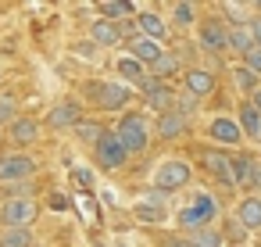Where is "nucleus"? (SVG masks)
Here are the masks:
<instances>
[{
	"label": "nucleus",
	"mask_w": 261,
	"mask_h": 247,
	"mask_svg": "<svg viewBox=\"0 0 261 247\" xmlns=\"http://www.w3.org/2000/svg\"><path fill=\"white\" fill-rule=\"evenodd\" d=\"M36 218V204L29 197H11L4 208H0V222H8L11 229H25Z\"/></svg>",
	"instance_id": "nucleus-1"
},
{
	"label": "nucleus",
	"mask_w": 261,
	"mask_h": 247,
	"mask_svg": "<svg viewBox=\"0 0 261 247\" xmlns=\"http://www.w3.org/2000/svg\"><path fill=\"white\" fill-rule=\"evenodd\" d=\"M125 143H122V136L118 133H108L100 143H97V161L104 165V168H122L125 165Z\"/></svg>",
	"instance_id": "nucleus-2"
},
{
	"label": "nucleus",
	"mask_w": 261,
	"mask_h": 247,
	"mask_svg": "<svg viewBox=\"0 0 261 247\" xmlns=\"http://www.w3.org/2000/svg\"><path fill=\"white\" fill-rule=\"evenodd\" d=\"M118 136H122L125 151H143L147 147V122L140 115H125L118 126Z\"/></svg>",
	"instance_id": "nucleus-3"
},
{
	"label": "nucleus",
	"mask_w": 261,
	"mask_h": 247,
	"mask_svg": "<svg viewBox=\"0 0 261 247\" xmlns=\"http://www.w3.org/2000/svg\"><path fill=\"white\" fill-rule=\"evenodd\" d=\"M215 215V204H211V197H197V204H190L182 215H179V226L182 229H193V233H200L204 226H207V218Z\"/></svg>",
	"instance_id": "nucleus-4"
},
{
	"label": "nucleus",
	"mask_w": 261,
	"mask_h": 247,
	"mask_svg": "<svg viewBox=\"0 0 261 247\" xmlns=\"http://www.w3.org/2000/svg\"><path fill=\"white\" fill-rule=\"evenodd\" d=\"M200 47H204V51H225V47H232V43H229V29H225V22L207 18V22L200 26Z\"/></svg>",
	"instance_id": "nucleus-5"
},
{
	"label": "nucleus",
	"mask_w": 261,
	"mask_h": 247,
	"mask_svg": "<svg viewBox=\"0 0 261 247\" xmlns=\"http://www.w3.org/2000/svg\"><path fill=\"white\" fill-rule=\"evenodd\" d=\"M86 93H90V97H93V101H97L100 108H111V111H118V108H122V104L129 101V90H125V86H118V83H104V86H90Z\"/></svg>",
	"instance_id": "nucleus-6"
},
{
	"label": "nucleus",
	"mask_w": 261,
	"mask_h": 247,
	"mask_svg": "<svg viewBox=\"0 0 261 247\" xmlns=\"http://www.w3.org/2000/svg\"><path fill=\"white\" fill-rule=\"evenodd\" d=\"M190 183V165L186 161H165L158 168V186L161 190H179Z\"/></svg>",
	"instance_id": "nucleus-7"
},
{
	"label": "nucleus",
	"mask_w": 261,
	"mask_h": 247,
	"mask_svg": "<svg viewBox=\"0 0 261 247\" xmlns=\"http://www.w3.org/2000/svg\"><path fill=\"white\" fill-rule=\"evenodd\" d=\"M204 165H207V172H211L218 183H225V186H236L232 158H225V154H218V151H207V154H204Z\"/></svg>",
	"instance_id": "nucleus-8"
},
{
	"label": "nucleus",
	"mask_w": 261,
	"mask_h": 247,
	"mask_svg": "<svg viewBox=\"0 0 261 247\" xmlns=\"http://www.w3.org/2000/svg\"><path fill=\"white\" fill-rule=\"evenodd\" d=\"M33 168H36V161L25 158V154H8V158H0V179H25Z\"/></svg>",
	"instance_id": "nucleus-9"
},
{
	"label": "nucleus",
	"mask_w": 261,
	"mask_h": 247,
	"mask_svg": "<svg viewBox=\"0 0 261 247\" xmlns=\"http://www.w3.org/2000/svg\"><path fill=\"white\" fill-rule=\"evenodd\" d=\"M129 51H133V58L143 65V61H150V65H158L161 58H165V51L158 47V40H150V36H143V40H133L129 43Z\"/></svg>",
	"instance_id": "nucleus-10"
},
{
	"label": "nucleus",
	"mask_w": 261,
	"mask_h": 247,
	"mask_svg": "<svg viewBox=\"0 0 261 247\" xmlns=\"http://www.w3.org/2000/svg\"><path fill=\"white\" fill-rule=\"evenodd\" d=\"M118 72H122V76H125L129 83H136V86H140L143 93H147V90H150V86L158 83V79H147V72H143V65H140L136 58H125V61H118Z\"/></svg>",
	"instance_id": "nucleus-11"
},
{
	"label": "nucleus",
	"mask_w": 261,
	"mask_h": 247,
	"mask_svg": "<svg viewBox=\"0 0 261 247\" xmlns=\"http://www.w3.org/2000/svg\"><path fill=\"white\" fill-rule=\"evenodd\" d=\"M79 118H83V108H79V104H72V101H68V104H58V108H54V111L47 115V122H50L54 129H65V126H75Z\"/></svg>",
	"instance_id": "nucleus-12"
},
{
	"label": "nucleus",
	"mask_w": 261,
	"mask_h": 247,
	"mask_svg": "<svg viewBox=\"0 0 261 247\" xmlns=\"http://www.w3.org/2000/svg\"><path fill=\"white\" fill-rule=\"evenodd\" d=\"M147 104H150V108H158V111L165 115V111H172L175 97H172V90H168V86H165V83L158 79V83H154V86L147 90Z\"/></svg>",
	"instance_id": "nucleus-13"
},
{
	"label": "nucleus",
	"mask_w": 261,
	"mask_h": 247,
	"mask_svg": "<svg viewBox=\"0 0 261 247\" xmlns=\"http://www.w3.org/2000/svg\"><path fill=\"white\" fill-rule=\"evenodd\" d=\"M229 43H232V51H240L243 58H247L250 51H257V40L250 36L247 26H232V29H229Z\"/></svg>",
	"instance_id": "nucleus-14"
},
{
	"label": "nucleus",
	"mask_w": 261,
	"mask_h": 247,
	"mask_svg": "<svg viewBox=\"0 0 261 247\" xmlns=\"http://www.w3.org/2000/svg\"><path fill=\"white\" fill-rule=\"evenodd\" d=\"M182 129H186V115H179L175 108H172V111H165V115H161V122H158V133H161L165 140L179 136Z\"/></svg>",
	"instance_id": "nucleus-15"
},
{
	"label": "nucleus",
	"mask_w": 261,
	"mask_h": 247,
	"mask_svg": "<svg viewBox=\"0 0 261 247\" xmlns=\"http://www.w3.org/2000/svg\"><path fill=\"white\" fill-rule=\"evenodd\" d=\"M211 136H215L218 143H240V126L229 122V118H215V122H211Z\"/></svg>",
	"instance_id": "nucleus-16"
},
{
	"label": "nucleus",
	"mask_w": 261,
	"mask_h": 247,
	"mask_svg": "<svg viewBox=\"0 0 261 247\" xmlns=\"http://www.w3.org/2000/svg\"><path fill=\"white\" fill-rule=\"evenodd\" d=\"M211 86H215V79H211L207 72H200V68L186 72V90H190L193 97H204V93H211Z\"/></svg>",
	"instance_id": "nucleus-17"
},
{
	"label": "nucleus",
	"mask_w": 261,
	"mask_h": 247,
	"mask_svg": "<svg viewBox=\"0 0 261 247\" xmlns=\"http://www.w3.org/2000/svg\"><path fill=\"white\" fill-rule=\"evenodd\" d=\"M232 172H236V186H243V183H254L257 161H254V158H247V154H236V158H232Z\"/></svg>",
	"instance_id": "nucleus-18"
},
{
	"label": "nucleus",
	"mask_w": 261,
	"mask_h": 247,
	"mask_svg": "<svg viewBox=\"0 0 261 247\" xmlns=\"http://www.w3.org/2000/svg\"><path fill=\"white\" fill-rule=\"evenodd\" d=\"M93 43H100V47H115V43H118V26L97 18V22H93Z\"/></svg>",
	"instance_id": "nucleus-19"
},
{
	"label": "nucleus",
	"mask_w": 261,
	"mask_h": 247,
	"mask_svg": "<svg viewBox=\"0 0 261 247\" xmlns=\"http://www.w3.org/2000/svg\"><path fill=\"white\" fill-rule=\"evenodd\" d=\"M136 218H143V222H161V218H165V211H161V193H154L150 201H140V204H136Z\"/></svg>",
	"instance_id": "nucleus-20"
},
{
	"label": "nucleus",
	"mask_w": 261,
	"mask_h": 247,
	"mask_svg": "<svg viewBox=\"0 0 261 247\" xmlns=\"http://www.w3.org/2000/svg\"><path fill=\"white\" fill-rule=\"evenodd\" d=\"M240 222H243L247 229H257V226H261V201L247 197V201L240 204Z\"/></svg>",
	"instance_id": "nucleus-21"
},
{
	"label": "nucleus",
	"mask_w": 261,
	"mask_h": 247,
	"mask_svg": "<svg viewBox=\"0 0 261 247\" xmlns=\"http://www.w3.org/2000/svg\"><path fill=\"white\" fill-rule=\"evenodd\" d=\"M240 122H243V133L261 136V111H257L254 104H243V108H240Z\"/></svg>",
	"instance_id": "nucleus-22"
},
{
	"label": "nucleus",
	"mask_w": 261,
	"mask_h": 247,
	"mask_svg": "<svg viewBox=\"0 0 261 247\" xmlns=\"http://www.w3.org/2000/svg\"><path fill=\"white\" fill-rule=\"evenodd\" d=\"M0 247H33V233L29 229H11V233H4Z\"/></svg>",
	"instance_id": "nucleus-23"
},
{
	"label": "nucleus",
	"mask_w": 261,
	"mask_h": 247,
	"mask_svg": "<svg viewBox=\"0 0 261 247\" xmlns=\"http://www.w3.org/2000/svg\"><path fill=\"white\" fill-rule=\"evenodd\" d=\"M140 26H143V33H147L150 40H161V36H165V22H161L158 15H150V11L140 15Z\"/></svg>",
	"instance_id": "nucleus-24"
},
{
	"label": "nucleus",
	"mask_w": 261,
	"mask_h": 247,
	"mask_svg": "<svg viewBox=\"0 0 261 247\" xmlns=\"http://www.w3.org/2000/svg\"><path fill=\"white\" fill-rule=\"evenodd\" d=\"M104 136H108V129H100L97 122H79V140H86V143H93V147H97Z\"/></svg>",
	"instance_id": "nucleus-25"
},
{
	"label": "nucleus",
	"mask_w": 261,
	"mask_h": 247,
	"mask_svg": "<svg viewBox=\"0 0 261 247\" xmlns=\"http://www.w3.org/2000/svg\"><path fill=\"white\" fill-rule=\"evenodd\" d=\"M232 76H236V86H240L243 93H257V76H254L247 65H243V68H236Z\"/></svg>",
	"instance_id": "nucleus-26"
},
{
	"label": "nucleus",
	"mask_w": 261,
	"mask_h": 247,
	"mask_svg": "<svg viewBox=\"0 0 261 247\" xmlns=\"http://www.w3.org/2000/svg\"><path fill=\"white\" fill-rule=\"evenodd\" d=\"M11 136H15L18 143L33 140V136H36V122H29V118H25V122H15V126H11Z\"/></svg>",
	"instance_id": "nucleus-27"
},
{
	"label": "nucleus",
	"mask_w": 261,
	"mask_h": 247,
	"mask_svg": "<svg viewBox=\"0 0 261 247\" xmlns=\"http://www.w3.org/2000/svg\"><path fill=\"white\" fill-rule=\"evenodd\" d=\"M193 247H222V236H218L215 229H200V233L193 236Z\"/></svg>",
	"instance_id": "nucleus-28"
},
{
	"label": "nucleus",
	"mask_w": 261,
	"mask_h": 247,
	"mask_svg": "<svg viewBox=\"0 0 261 247\" xmlns=\"http://www.w3.org/2000/svg\"><path fill=\"white\" fill-rule=\"evenodd\" d=\"M193 15H197V11H193V4H175V22L190 26V22H193Z\"/></svg>",
	"instance_id": "nucleus-29"
},
{
	"label": "nucleus",
	"mask_w": 261,
	"mask_h": 247,
	"mask_svg": "<svg viewBox=\"0 0 261 247\" xmlns=\"http://www.w3.org/2000/svg\"><path fill=\"white\" fill-rule=\"evenodd\" d=\"M100 11H104V15H129L133 4H100Z\"/></svg>",
	"instance_id": "nucleus-30"
},
{
	"label": "nucleus",
	"mask_w": 261,
	"mask_h": 247,
	"mask_svg": "<svg viewBox=\"0 0 261 247\" xmlns=\"http://www.w3.org/2000/svg\"><path fill=\"white\" fill-rule=\"evenodd\" d=\"M154 72H158V76H172V72H175V58H161V61L154 65Z\"/></svg>",
	"instance_id": "nucleus-31"
},
{
	"label": "nucleus",
	"mask_w": 261,
	"mask_h": 247,
	"mask_svg": "<svg viewBox=\"0 0 261 247\" xmlns=\"http://www.w3.org/2000/svg\"><path fill=\"white\" fill-rule=\"evenodd\" d=\"M247 68H250V72H254V76H261V47H257V51H250V54H247Z\"/></svg>",
	"instance_id": "nucleus-32"
},
{
	"label": "nucleus",
	"mask_w": 261,
	"mask_h": 247,
	"mask_svg": "<svg viewBox=\"0 0 261 247\" xmlns=\"http://www.w3.org/2000/svg\"><path fill=\"white\" fill-rule=\"evenodd\" d=\"M11 115H15V101H11V97H4V101H0V122H8Z\"/></svg>",
	"instance_id": "nucleus-33"
},
{
	"label": "nucleus",
	"mask_w": 261,
	"mask_h": 247,
	"mask_svg": "<svg viewBox=\"0 0 261 247\" xmlns=\"http://www.w3.org/2000/svg\"><path fill=\"white\" fill-rule=\"evenodd\" d=\"M72 179H75L79 186H90V183H93V176H90L86 168H72Z\"/></svg>",
	"instance_id": "nucleus-34"
},
{
	"label": "nucleus",
	"mask_w": 261,
	"mask_h": 247,
	"mask_svg": "<svg viewBox=\"0 0 261 247\" xmlns=\"http://www.w3.org/2000/svg\"><path fill=\"white\" fill-rule=\"evenodd\" d=\"M247 29H250V36L257 40V47H261V15H254L250 22H247Z\"/></svg>",
	"instance_id": "nucleus-35"
},
{
	"label": "nucleus",
	"mask_w": 261,
	"mask_h": 247,
	"mask_svg": "<svg viewBox=\"0 0 261 247\" xmlns=\"http://www.w3.org/2000/svg\"><path fill=\"white\" fill-rule=\"evenodd\" d=\"M50 208H58V211H61V208H68V197H61V193H54V197H50Z\"/></svg>",
	"instance_id": "nucleus-36"
},
{
	"label": "nucleus",
	"mask_w": 261,
	"mask_h": 247,
	"mask_svg": "<svg viewBox=\"0 0 261 247\" xmlns=\"http://www.w3.org/2000/svg\"><path fill=\"white\" fill-rule=\"evenodd\" d=\"M254 108H257V111H261V90H257V93H254Z\"/></svg>",
	"instance_id": "nucleus-37"
}]
</instances>
